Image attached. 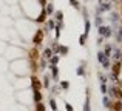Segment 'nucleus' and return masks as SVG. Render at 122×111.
Wrapping results in <instances>:
<instances>
[{"label":"nucleus","mask_w":122,"mask_h":111,"mask_svg":"<svg viewBox=\"0 0 122 111\" xmlns=\"http://www.w3.org/2000/svg\"><path fill=\"white\" fill-rule=\"evenodd\" d=\"M97 33L101 37H111V34H113V31H111L110 26H105V25H101V26L97 28Z\"/></svg>","instance_id":"f257e3e1"},{"label":"nucleus","mask_w":122,"mask_h":111,"mask_svg":"<svg viewBox=\"0 0 122 111\" xmlns=\"http://www.w3.org/2000/svg\"><path fill=\"white\" fill-rule=\"evenodd\" d=\"M43 31L42 29H37V33L34 34V37H33V43H34V46H40L42 45V42H43Z\"/></svg>","instance_id":"f03ea898"},{"label":"nucleus","mask_w":122,"mask_h":111,"mask_svg":"<svg viewBox=\"0 0 122 111\" xmlns=\"http://www.w3.org/2000/svg\"><path fill=\"white\" fill-rule=\"evenodd\" d=\"M110 93H111V96H114L117 100H122V88H119V87H111L110 88Z\"/></svg>","instance_id":"7ed1b4c3"},{"label":"nucleus","mask_w":122,"mask_h":111,"mask_svg":"<svg viewBox=\"0 0 122 111\" xmlns=\"http://www.w3.org/2000/svg\"><path fill=\"white\" fill-rule=\"evenodd\" d=\"M31 85H33V90L34 91H40L42 83H40V80L36 77V76H33V77H31Z\"/></svg>","instance_id":"20e7f679"},{"label":"nucleus","mask_w":122,"mask_h":111,"mask_svg":"<svg viewBox=\"0 0 122 111\" xmlns=\"http://www.w3.org/2000/svg\"><path fill=\"white\" fill-rule=\"evenodd\" d=\"M110 9H111V5H110V3H101V6L96 9V14L99 15V14H102L104 11H110Z\"/></svg>","instance_id":"39448f33"},{"label":"nucleus","mask_w":122,"mask_h":111,"mask_svg":"<svg viewBox=\"0 0 122 111\" xmlns=\"http://www.w3.org/2000/svg\"><path fill=\"white\" fill-rule=\"evenodd\" d=\"M121 68H122V62H116L113 66H111V71H113V74L116 76H119V72H121Z\"/></svg>","instance_id":"423d86ee"},{"label":"nucleus","mask_w":122,"mask_h":111,"mask_svg":"<svg viewBox=\"0 0 122 111\" xmlns=\"http://www.w3.org/2000/svg\"><path fill=\"white\" fill-rule=\"evenodd\" d=\"M30 59L34 60V62H37V60H39V51H37V46H34V48L30 51Z\"/></svg>","instance_id":"0eeeda50"},{"label":"nucleus","mask_w":122,"mask_h":111,"mask_svg":"<svg viewBox=\"0 0 122 111\" xmlns=\"http://www.w3.org/2000/svg\"><path fill=\"white\" fill-rule=\"evenodd\" d=\"M113 111H122V100H116L114 103H111Z\"/></svg>","instance_id":"6e6552de"},{"label":"nucleus","mask_w":122,"mask_h":111,"mask_svg":"<svg viewBox=\"0 0 122 111\" xmlns=\"http://www.w3.org/2000/svg\"><path fill=\"white\" fill-rule=\"evenodd\" d=\"M46 15H48V14L45 12V9H42V11H40V14H39V17H37L36 20L39 22V23H43V22L46 20Z\"/></svg>","instance_id":"1a4fd4ad"},{"label":"nucleus","mask_w":122,"mask_h":111,"mask_svg":"<svg viewBox=\"0 0 122 111\" xmlns=\"http://www.w3.org/2000/svg\"><path fill=\"white\" fill-rule=\"evenodd\" d=\"M54 17H56V20H57V23H63V12L62 11H54Z\"/></svg>","instance_id":"9d476101"},{"label":"nucleus","mask_w":122,"mask_h":111,"mask_svg":"<svg viewBox=\"0 0 122 111\" xmlns=\"http://www.w3.org/2000/svg\"><path fill=\"white\" fill-rule=\"evenodd\" d=\"M83 26H85V31H83V34L85 36H88L90 34V28H91V23H90V20L85 17V23H83Z\"/></svg>","instance_id":"9b49d317"},{"label":"nucleus","mask_w":122,"mask_h":111,"mask_svg":"<svg viewBox=\"0 0 122 111\" xmlns=\"http://www.w3.org/2000/svg\"><path fill=\"white\" fill-rule=\"evenodd\" d=\"M105 60H108V57L105 56L102 51H99V53H97V62H99V63H104Z\"/></svg>","instance_id":"f8f14e48"},{"label":"nucleus","mask_w":122,"mask_h":111,"mask_svg":"<svg viewBox=\"0 0 122 111\" xmlns=\"http://www.w3.org/2000/svg\"><path fill=\"white\" fill-rule=\"evenodd\" d=\"M45 12L46 14H54V6H53V3H46V6H45Z\"/></svg>","instance_id":"ddd939ff"},{"label":"nucleus","mask_w":122,"mask_h":111,"mask_svg":"<svg viewBox=\"0 0 122 111\" xmlns=\"http://www.w3.org/2000/svg\"><path fill=\"white\" fill-rule=\"evenodd\" d=\"M43 57H45V59H46V60H50L51 57H53V49L46 48V49H45V51H43Z\"/></svg>","instance_id":"4468645a"},{"label":"nucleus","mask_w":122,"mask_h":111,"mask_svg":"<svg viewBox=\"0 0 122 111\" xmlns=\"http://www.w3.org/2000/svg\"><path fill=\"white\" fill-rule=\"evenodd\" d=\"M33 99H34V102H40L42 100V93L40 91H34V94H33Z\"/></svg>","instance_id":"2eb2a0df"},{"label":"nucleus","mask_w":122,"mask_h":111,"mask_svg":"<svg viewBox=\"0 0 122 111\" xmlns=\"http://www.w3.org/2000/svg\"><path fill=\"white\" fill-rule=\"evenodd\" d=\"M51 72H53V79H57V74H59V69H57L56 65H51Z\"/></svg>","instance_id":"dca6fc26"},{"label":"nucleus","mask_w":122,"mask_h":111,"mask_svg":"<svg viewBox=\"0 0 122 111\" xmlns=\"http://www.w3.org/2000/svg\"><path fill=\"white\" fill-rule=\"evenodd\" d=\"M102 103H104V106H105V108H111V100L108 99L107 96L104 97V100H102Z\"/></svg>","instance_id":"f3484780"},{"label":"nucleus","mask_w":122,"mask_h":111,"mask_svg":"<svg viewBox=\"0 0 122 111\" xmlns=\"http://www.w3.org/2000/svg\"><path fill=\"white\" fill-rule=\"evenodd\" d=\"M63 26V23H57V26L54 28V31H56V39H59L60 37V28Z\"/></svg>","instance_id":"a211bd4d"},{"label":"nucleus","mask_w":122,"mask_h":111,"mask_svg":"<svg viewBox=\"0 0 122 111\" xmlns=\"http://www.w3.org/2000/svg\"><path fill=\"white\" fill-rule=\"evenodd\" d=\"M68 51H70L68 46H59V53H60L62 56H66V54H68Z\"/></svg>","instance_id":"6ab92c4d"},{"label":"nucleus","mask_w":122,"mask_h":111,"mask_svg":"<svg viewBox=\"0 0 122 111\" xmlns=\"http://www.w3.org/2000/svg\"><path fill=\"white\" fill-rule=\"evenodd\" d=\"M86 37H88V36H85V34H82V36L79 37V45H81V46H85V40H86Z\"/></svg>","instance_id":"aec40b11"},{"label":"nucleus","mask_w":122,"mask_h":111,"mask_svg":"<svg viewBox=\"0 0 122 111\" xmlns=\"http://www.w3.org/2000/svg\"><path fill=\"white\" fill-rule=\"evenodd\" d=\"M83 111H91V108H90V97H88V96H86L85 105H83Z\"/></svg>","instance_id":"412c9836"},{"label":"nucleus","mask_w":122,"mask_h":111,"mask_svg":"<svg viewBox=\"0 0 122 111\" xmlns=\"http://www.w3.org/2000/svg\"><path fill=\"white\" fill-rule=\"evenodd\" d=\"M70 5H71L73 8H76V9H81V5H79L77 0H70Z\"/></svg>","instance_id":"4be33fe9"},{"label":"nucleus","mask_w":122,"mask_h":111,"mask_svg":"<svg viewBox=\"0 0 122 111\" xmlns=\"http://www.w3.org/2000/svg\"><path fill=\"white\" fill-rule=\"evenodd\" d=\"M111 49H113V48H111V45H107V46H105V51H104V54L107 56V57H110V54H111Z\"/></svg>","instance_id":"5701e85b"},{"label":"nucleus","mask_w":122,"mask_h":111,"mask_svg":"<svg viewBox=\"0 0 122 111\" xmlns=\"http://www.w3.org/2000/svg\"><path fill=\"white\" fill-rule=\"evenodd\" d=\"M36 111H45V105L42 102H37L36 103Z\"/></svg>","instance_id":"b1692460"},{"label":"nucleus","mask_w":122,"mask_h":111,"mask_svg":"<svg viewBox=\"0 0 122 111\" xmlns=\"http://www.w3.org/2000/svg\"><path fill=\"white\" fill-rule=\"evenodd\" d=\"M57 62H59V56H53L50 59V63H51V65H57Z\"/></svg>","instance_id":"393cba45"},{"label":"nucleus","mask_w":122,"mask_h":111,"mask_svg":"<svg viewBox=\"0 0 122 111\" xmlns=\"http://www.w3.org/2000/svg\"><path fill=\"white\" fill-rule=\"evenodd\" d=\"M108 88H107V83H101V93L102 94H107Z\"/></svg>","instance_id":"a878e982"},{"label":"nucleus","mask_w":122,"mask_h":111,"mask_svg":"<svg viewBox=\"0 0 122 111\" xmlns=\"http://www.w3.org/2000/svg\"><path fill=\"white\" fill-rule=\"evenodd\" d=\"M50 105H51V110H53V111L57 110V105H56V100H54V99H50Z\"/></svg>","instance_id":"bb28decb"},{"label":"nucleus","mask_w":122,"mask_h":111,"mask_svg":"<svg viewBox=\"0 0 122 111\" xmlns=\"http://www.w3.org/2000/svg\"><path fill=\"white\" fill-rule=\"evenodd\" d=\"M77 76H85V69H83V65H81L77 68Z\"/></svg>","instance_id":"cd10ccee"},{"label":"nucleus","mask_w":122,"mask_h":111,"mask_svg":"<svg viewBox=\"0 0 122 111\" xmlns=\"http://www.w3.org/2000/svg\"><path fill=\"white\" fill-rule=\"evenodd\" d=\"M60 87H62L63 90H68V88H70V83H68V82H65V80H63V82H60Z\"/></svg>","instance_id":"c85d7f7f"},{"label":"nucleus","mask_w":122,"mask_h":111,"mask_svg":"<svg viewBox=\"0 0 122 111\" xmlns=\"http://www.w3.org/2000/svg\"><path fill=\"white\" fill-rule=\"evenodd\" d=\"M101 25H102V17H99V15H96V26H101Z\"/></svg>","instance_id":"c756f323"},{"label":"nucleus","mask_w":122,"mask_h":111,"mask_svg":"<svg viewBox=\"0 0 122 111\" xmlns=\"http://www.w3.org/2000/svg\"><path fill=\"white\" fill-rule=\"evenodd\" d=\"M99 79H101V83H107V77H105V76L102 74V72L99 74Z\"/></svg>","instance_id":"7c9ffc66"},{"label":"nucleus","mask_w":122,"mask_h":111,"mask_svg":"<svg viewBox=\"0 0 122 111\" xmlns=\"http://www.w3.org/2000/svg\"><path fill=\"white\" fill-rule=\"evenodd\" d=\"M114 59H117V60H119L121 59V51H119V49H114Z\"/></svg>","instance_id":"2f4dec72"},{"label":"nucleus","mask_w":122,"mask_h":111,"mask_svg":"<svg viewBox=\"0 0 122 111\" xmlns=\"http://www.w3.org/2000/svg\"><path fill=\"white\" fill-rule=\"evenodd\" d=\"M102 66H104L105 69H110V60H105V62L102 63Z\"/></svg>","instance_id":"473e14b6"},{"label":"nucleus","mask_w":122,"mask_h":111,"mask_svg":"<svg viewBox=\"0 0 122 111\" xmlns=\"http://www.w3.org/2000/svg\"><path fill=\"white\" fill-rule=\"evenodd\" d=\"M117 17H119V15H117V12H113V14H111V20H113V22H117V20H119Z\"/></svg>","instance_id":"72a5a7b5"},{"label":"nucleus","mask_w":122,"mask_h":111,"mask_svg":"<svg viewBox=\"0 0 122 111\" xmlns=\"http://www.w3.org/2000/svg\"><path fill=\"white\" fill-rule=\"evenodd\" d=\"M65 108H66V111H74L73 110V105H70V103H65Z\"/></svg>","instance_id":"f704fd0d"},{"label":"nucleus","mask_w":122,"mask_h":111,"mask_svg":"<svg viewBox=\"0 0 122 111\" xmlns=\"http://www.w3.org/2000/svg\"><path fill=\"white\" fill-rule=\"evenodd\" d=\"M48 80H50V77H48V76H46V77H45V83H43V85H45V87H46V88L50 87V82H48Z\"/></svg>","instance_id":"c9c22d12"},{"label":"nucleus","mask_w":122,"mask_h":111,"mask_svg":"<svg viewBox=\"0 0 122 111\" xmlns=\"http://www.w3.org/2000/svg\"><path fill=\"white\" fill-rule=\"evenodd\" d=\"M48 28H50V29H51V28H54V22H53V20L48 22Z\"/></svg>","instance_id":"e433bc0d"},{"label":"nucleus","mask_w":122,"mask_h":111,"mask_svg":"<svg viewBox=\"0 0 122 111\" xmlns=\"http://www.w3.org/2000/svg\"><path fill=\"white\" fill-rule=\"evenodd\" d=\"M117 40H119V42L122 40V26H121V29H119V36H117Z\"/></svg>","instance_id":"4c0bfd02"},{"label":"nucleus","mask_w":122,"mask_h":111,"mask_svg":"<svg viewBox=\"0 0 122 111\" xmlns=\"http://www.w3.org/2000/svg\"><path fill=\"white\" fill-rule=\"evenodd\" d=\"M39 3L42 6H46V0H39Z\"/></svg>","instance_id":"58836bf2"},{"label":"nucleus","mask_w":122,"mask_h":111,"mask_svg":"<svg viewBox=\"0 0 122 111\" xmlns=\"http://www.w3.org/2000/svg\"><path fill=\"white\" fill-rule=\"evenodd\" d=\"M102 40H104V37H97V45H101Z\"/></svg>","instance_id":"ea45409f"},{"label":"nucleus","mask_w":122,"mask_h":111,"mask_svg":"<svg viewBox=\"0 0 122 111\" xmlns=\"http://www.w3.org/2000/svg\"><path fill=\"white\" fill-rule=\"evenodd\" d=\"M121 14H122V8H121Z\"/></svg>","instance_id":"a19ab883"},{"label":"nucleus","mask_w":122,"mask_h":111,"mask_svg":"<svg viewBox=\"0 0 122 111\" xmlns=\"http://www.w3.org/2000/svg\"><path fill=\"white\" fill-rule=\"evenodd\" d=\"M121 59H122V53H121Z\"/></svg>","instance_id":"79ce46f5"}]
</instances>
